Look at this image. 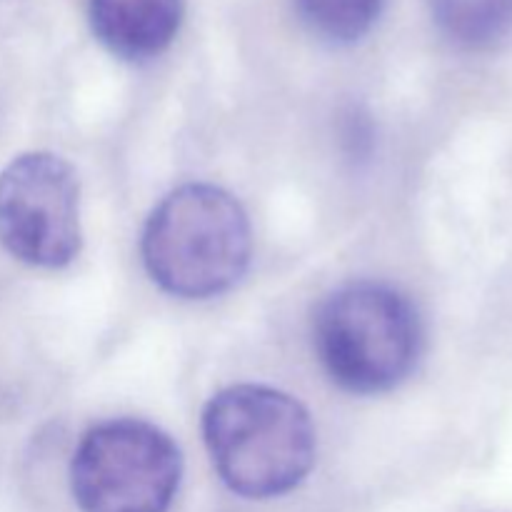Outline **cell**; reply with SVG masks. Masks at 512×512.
I'll list each match as a JSON object with an SVG mask.
<instances>
[{
	"mask_svg": "<svg viewBox=\"0 0 512 512\" xmlns=\"http://www.w3.org/2000/svg\"><path fill=\"white\" fill-rule=\"evenodd\" d=\"M203 438L220 480L250 500L290 493L315 463L308 410L265 385L220 390L203 410Z\"/></svg>",
	"mask_w": 512,
	"mask_h": 512,
	"instance_id": "cell-1",
	"label": "cell"
},
{
	"mask_svg": "<svg viewBox=\"0 0 512 512\" xmlns=\"http://www.w3.org/2000/svg\"><path fill=\"white\" fill-rule=\"evenodd\" d=\"M143 263L170 295L205 300L233 288L253 255L243 205L223 188L190 183L165 195L143 230Z\"/></svg>",
	"mask_w": 512,
	"mask_h": 512,
	"instance_id": "cell-2",
	"label": "cell"
},
{
	"mask_svg": "<svg viewBox=\"0 0 512 512\" xmlns=\"http://www.w3.org/2000/svg\"><path fill=\"white\" fill-rule=\"evenodd\" d=\"M313 340L325 373L358 395L388 393L423 355V320L390 285L353 283L335 290L315 313Z\"/></svg>",
	"mask_w": 512,
	"mask_h": 512,
	"instance_id": "cell-3",
	"label": "cell"
},
{
	"mask_svg": "<svg viewBox=\"0 0 512 512\" xmlns=\"http://www.w3.org/2000/svg\"><path fill=\"white\" fill-rule=\"evenodd\" d=\"M183 478L175 440L145 420H108L80 440L70 490L80 512H168Z\"/></svg>",
	"mask_w": 512,
	"mask_h": 512,
	"instance_id": "cell-4",
	"label": "cell"
},
{
	"mask_svg": "<svg viewBox=\"0 0 512 512\" xmlns=\"http://www.w3.org/2000/svg\"><path fill=\"white\" fill-rule=\"evenodd\" d=\"M80 185L55 153H23L0 173V245L33 268H65L80 253Z\"/></svg>",
	"mask_w": 512,
	"mask_h": 512,
	"instance_id": "cell-5",
	"label": "cell"
},
{
	"mask_svg": "<svg viewBox=\"0 0 512 512\" xmlns=\"http://www.w3.org/2000/svg\"><path fill=\"white\" fill-rule=\"evenodd\" d=\"M185 0H88L93 35L128 63L158 58L178 35Z\"/></svg>",
	"mask_w": 512,
	"mask_h": 512,
	"instance_id": "cell-6",
	"label": "cell"
},
{
	"mask_svg": "<svg viewBox=\"0 0 512 512\" xmlns=\"http://www.w3.org/2000/svg\"><path fill=\"white\" fill-rule=\"evenodd\" d=\"M438 28L470 50L495 48L512 35V0H425Z\"/></svg>",
	"mask_w": 512,
	"mask_h": 512,
	"instance_id": "cell-7",
	"label": "cell"
},
{
	"mask_svg": "<svg viewBox=\"0 0 512 512\" xmlns=\"http://www.w3.org/2000/svg\"><path fill=\"white\" fill-rule=\"evenodd\" d=\"M388 0H293L310 33L333 45L358 43L375 28Z\"/></svg>",
	"mask_w": 512,
	"mask_h": 512,
	"instance_id": "cell-8",
	"label": "cell"
}]
</instances>
